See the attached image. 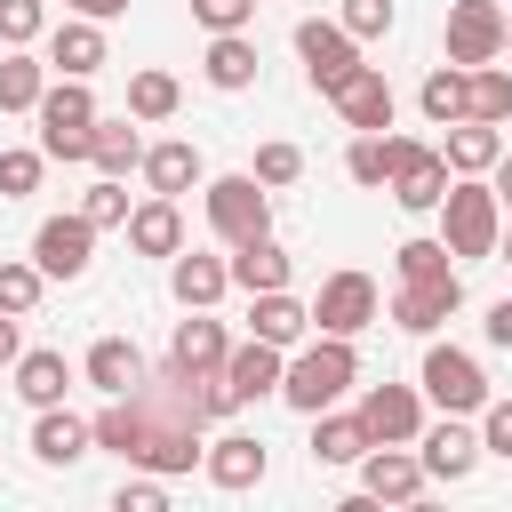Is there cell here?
<instances>
[{"instance_id": "obj_11", "label": "cell", "mask_w": 512, "mask_h": 512, "mask_svg": "<svg viewBox=\"0 0 512 512\" xmlns=\"http://www.w3.org/2000/svg\"><path fill=\"white\" fill-rule=\"evenodd\" d=\"M208 472H216L224 488H248V480H264V440H216Z\"/></svg>"}, {"instance_id": "obj_45", "label": "cell", "mask_w": 512, "mask_h": 512, "mask_svg": "<svg viewBox=\"0 0 512 512\" xmlns=\"http://www.w3.org/2000/svg\"><path fill=\"white\" fill-rule=\"evenodd\" d=\"M488 336H496V344H512V304H496V312H488Z\"/></svg>"}, {"instance_id": "obj_44", "label": "cell", "mask_w": 512, "mask_h": 512, "mask_svg": "<svg viewBox=\"0 0 512 512\" xmlns=\"http://www.w3.org/2000/svg\"><path fill=\"white\" fill-rule=\"evenodd\" d=\"M152 504H160V488H144V480H136V488H120V512H152Z\"/></svg>"}, {"instance_id": "obj_7", "label": "cell", "mask_w": 512, "mask_h": 512, "mask_svg": "<svg viewBox=\"0 0 512 512\" xmlns=\"http://www.w3.org/2000/svg\"><path fill=\"white\" fill-rule=\"evenodd\" d=\"M88 376H96L104 392H136V384H144V360H136L120 336H104V344L88 352Z\"/></svg>"}, {"instance_id": "obj_19", "label": "cell", "mask_w": 512, "mask_h": 512, "mask_svg": "<svg viewBox=\"0 0 512 512\" xmlns=\"http://www.w3.org/2000/svg\"><path fill=\"white\" fill-rule=\"evenodd\" d=\"M400 200H408V208H432V200H440V160L400 152Z\"/></svg>"}, {"instance_id": "obj_9", "label": "cell", "mask_w": 512, "mask_h": 512, "mask_svg": "<svg viewBox=\"0 0 512 512\" xmlns=\"http://www.w3.org/2000/svg\"><path fill=\"white\" fill-rule=\"evenodd\" d=\"M232 280H240V288H280V280H288V256H280V248L256 232V240H240V264H232Z\"/></svg>"}, {"instance_id": "obj_26", "label": "cell", "mask_w": 512, "mask_h": 512, "mask_svg": "<svg viewBox=\"0 0 512 512\" xmlns=\"http://www.w3.org/2000/svg\"><path fill=\"white\" fill-rule=\"evenodd\" d=\"M216 288H224V272H216V264H200V256H184V264H176V296H184V304H192V296H216Z\"/></svg>"}, {"instance_id": "obj_14", "label": "cell", "mask_w": 512, "mask_h": 512, "mask_svg": "<svg viewBox=\"0 0 512 512\" xmlns=\"http://www.w3.org/2000/svg\"><path fill=\"white\" fill-rule=\"evenodd\" d=\"M16 392H24L32 408H56V392H64V360H56V352H32V360L16 368Z\"/></svg>"}, {"instance_id": "obj_47", "label": "cell", "mask_w": 512, "mask_h": 512, "mask_svg": "<svg viewBox=\"0 0 512 512\" xmlns=\"http://www.w3.org/2000/svg\"><path fill=\"white\" fill-rule=\"evenodd\" d=\"M80 8H88V16H112V8H128V0H80Z\"/></svg>"}, {"instance_id": "obj_34", "label": "cell", "mask_w": 512, "mask_h": 512, "mask_svg": "<svg viewBox=\"0 0 512 512\" xmlns=\"http://www.w3.org/2000/svg\"><path fill=\"white\" fill-rule=\"evenodd\" d=\"M480 232H488V208L464 192V200H456V240H472V248H480Z\"/></svg>"}, {"instance_id": "obj_41", "label": "cell", "mask_w": 512, "mask_h": 512, "mask_svg": "<svg viewBox=\"0 0 512 512\" xmlns=\"http://www.w3.org/2000/svg\"><path fill=\"white\" fill-rule=\"evenodd\" d=\"M192 8H200L208 24H240V16H248V0H192Z\"/></svg>"}, {"instance_id": "obj_36", "label": "cell", "mask_w": 512, "mask_h": 512, "mask_svg": "<svg viewBox=\"0 0 512 512\" xmlns=\"http://www.w3.org/2000/svg\"><path fill=\"white\" fill-rule=\"evenodd\" d=\"M488 32H496V24H488L480 8H464V16H456V48H488Z\"/></svg>"}, {"instance_id": "obj_1", "label": "cell", "mask_w": 512, "mask_h": 512, "mask_svg": "<svg viewBox=\"0 0 512 512\" xmlns=\"http://www.w3.org/2000/svg\"><path fill=\"white\" fill-rule=\"evenodd\" d=\"M344 384H352V352H344V344H320V352H304V360L288 368V400L312 408V416H320Z\"/></svg>"}, {"instance_id": "obj_20", "label": "cell", "mask_w": 512, "mask_h": 512, "mask_svg": "<svg viewBox=\"0 0 512 512\" xmlns=\"http://www.w3.org/2000/svg\"><path fill=\"white\" fill-rule=\"evenodd\" d=\"M216 352H224L216 320H184V328H176V368H208Z\"/></svg>"}, {"instance_id": "obj_22", "label": "cell", "mask_w": 512, "mask_h": 512, "mask_svg": "<svg viewBox=\"0 0 512 512\" xmlns=\"http://www.w3.org/2000/svg\"><path fill=\"white\" fill-rule=\"evenodd\" d=\"M408 488H416L408 456H368V496H408Z\"/></svg>"}, {"instance_id": "obj_43", "label": "cell", "mask_w": 512, "mask_h": 512, "mask_svg": "<svg viewBox=\"0 0 512 512\" xmlns=\"http://www.w3.org/2000/svg\"><path fill=\"white\" fill-rule=\"evenodd\" d=\"M384 16H392V8H384V0H352V32H376V24H384Z\"/></svg>"}, {"instance_id": "obj_24", "label": "cell", "mask_w": 512, "mask_h": 512, "mask_svg": "<svg viewBox=\"0 0 512 512\" xmlns=\"http://www.w3.org/2000/svg\"><path fill=\"white\" fill-rule=\"evenodd\" d=\"M152 184H160V192H184V184H192V144H160V152H152Z\"/></svg>"}, {"instance_id": "obj_28", "label": "cell", "mask_w": 512, "mask_h": 512, "mask_svg": "<svg viewBox=\"0 0 512 512\" xmlns=\"http://www.w3.org/2000/svg\"><path fill=\"white\" fill-rule=\"evenodd\" d=\"M88 152H96L104 168H128V160H136V136H128V128H104V136H88Z\"/></svg>"}, {"instance_id": "obj_8", "label": "cell", "mask_w": 512, "mask_h": 512, "mask_svg": "<svg viewBox=\"0 0 512 512\" xmlns=\"http://www.w3.org/2000/svg\"><path fill=\"white\" fill-rule=\"evenodd\" d=\"M264 384H280V360H272V344L256 336L248 352H232V384H224V400H256Z\"/></svg>"}, {"instance_id": "obj_46", "label": "cell", "mask_w": 512, "mask_h": 512, "mask_svg": "<svg viewBox=\"0 0 512 512\" xmlns=\"http://www.w3.org/2000/svg\"><path fill=\"white\" fill-rule=\"evenodd\" d=\"M8 352H16V320H0V360H8Z\"/></svg>"}, {"instance_id": "obj_48", "label": "cell", "mask_w": 512, "mask_h": 512, "mask_svg": "<svg viewBox=\"0 0 512 512\" xmlns=\"http://www.w3.org/2000/svg\"><path fill=\"white\" fill-rule=\"evenodd\" d=\"M504 192H512V168H504Z\"/></svg>"}, {"instance_id": "obj_10", "label": "cell", "mask_w": 512, "mask_h": 512, "mask_svg": "<svg viewBox=\"0 0 512 512\" xmlns=\"http://www.w3.org/2000/svg\"><path fill=\"white\" fill-rule=\"evenodd\" d=\"M360 424H368V440H400V432H416V400L408 392H368Z\"/></svg>"}, {"instance_id": "obj_30", "label": "cell", "mask_w": 512, "mask_h": 512, "mask_svg": "<svg viewBox=\"0 0 512 512\" xmlns=\"http://www.w3.org/2000/svg\"><path fill=\"white\" fill-rule=\"evenodd\" d=\"M456 104H464V80H448V72H440V80H424V112H432V120H448Z\"/></svg>"}, {"instance_id": "obj_4", "label": "cell", "mask_w": 512, "mask_h": 512, "mask_svg": "<svg viewBox=\"0 0 512 512\" xmlns=\"http://www.w3.org/2000/svg\"><path fill=\"white\" fill-rule=\"evenodd\" d=\"M40 120H48V152H88V96L80 88H56L40 104Z\"/></svg>"}, {"instance_id": "obj_13", "label": "cell", "mask_w": 512, "mask_h": 512, "mask_svg": "<svg viewBox=\"0 0 512 512\" xmlns=\"http://www.w3.org/2000/svg\"><path fill=\"white\" fill-rule=\"evenodd\" d=\"M472 448H480V440H472L464 424H440V432H432V448H424V472H448V480H464V472H472Z\"/></svg>"}, {"instance_id": "obj_15", "label": "cell", "mask_w": 512, "mask_h": 512, "mask_svg": "<svg viewBox=\"0 0 512 512\" xmlns=\"http://www.w3.org/2000/svg\"><path fill=\"white\" fill-rule=\"evenodd\" d=\"M456 304V272H432V280H416V296L400 304V320L408 328H432V312H448Z\"/></svg>"}, {"instance_id": "obj_23", "label": "cell", "mask_w": 512, "mask_h": 512, "mask_svg": "<svg viewBox=\"0 0 512 512\" xmlns=\"http://www.w3.org/2000/svg\"><path fill=\"white\" fill-rule=\"evenodd\" d=\"M248 64H256V56H248V40H216L208 80H216V88H240V80H248Z\"/></svg>"}, {"instance_id": "obj_21", "label": "cell", "mask_w": 512, "mask_h": 512, "mask_svg": "<svg viewBox=\"0 0 512 512\" xmlns=\"http://www.w3.org/2000/svg\"><path fill=\"white\" fill-rule=\"evenodd\" d=\"M296 328H304V312H296L288 296H264V304H256V336H264V344H288Z\"/></svg>"}, {"instance_id": "obj_39", "label": "cell", "mask_w": 512, "mask_h": 512, "mask_svg": "<svg viewBox=\"0 0 512 512\" xmlns=\"http://www.w3.org/2000/svg\"><path fill=\"white\" fill-rule=\"evenodd\" d=\"M0 96L24 104V96H32V64H8V72H0Z\"/></svg>"}, {"instance_id": "obj_35", "label": "cell", "mask_w": 512, "mask_h": 512, "mask_svg": "<svg viewBox=\"0 0 512 512\" xmlns=\"http://www.w3.org/2000/svg\"><path fill=\"white\" fill-rule=\"evenodd\" d=\"M32 24H40V8H32V0H0V32H8V40H24Z\"/></svg>"}, {"instance_id": "obj_12", "label": "cell", "mask_w": 512, "mask_h": 512, "mask_svg": "<svg viewBox=\"0 0 512 512\" xmlns=\"http://www.w3.org/2000/svg\"><path fill=\"white\" fill-rule=\"evenodd\" d=\"M32 448H40L48 464H72V456L88 448V424H80V416H56V408H48V416H40V432H32Z\"/></svg>"}, {"instance_id": "obj_33", "label": "cell", "mask_w": 512, "mask_h": 512, "mask_svg": "<svg viewBox=\"0 0 512 512\" xmlns=\"http://www.w3.org/2000/svg\"><path fill=\"white\" fill-rule=\"evenodd\" d=\"M32 176H40L32 152H8V160H0V184H8V192H32Z\"/></svg>"}, {"instance_id": "obj_42", "label": "cell", "mask_w": 512, "mask_h": 512, "mask_svg": "<svg viewBox=\"0 0 512 512\" xmlns=\"http://www.w3.org/2000/svg\"><path fill=\"white\" fill-rule=\"evenodd\" d=\"M112 216H120V192H112V184H96V200H88V224H112Z\"/></svg>"}, {"instance_id": "obj_18", "label": "cell", "mask_w": 512, "mask_h": 512, "mask_svg": "<svg viewBox=\"0 0 512 512\" xmlns=\"http://www.w3.org/2000/svg\"><path fill=\"white\" fill-rule=\"evenodd\" d=\"M344 104H352V120H360V128H384V120H392L384 80H360V72H352V80H344Z\"/></svg>"}, {"instance_id": "obj_32", "label": "cell", "mask_w": 512, "mask_h": 512, "mask_svg": "<svg viewBox=\"0 0 512 512\" xmlns=\"http://www.w3.org/2000/svg\"><path fill=\"white\" fill-rule=\"evenodd\" d=\"M472 104H480V120L512 112V80H480V88H472Z\"/></svg>"}, {"instance_id": "obj_29", "label": "cell", "mask_w": 512, "mask_h": 512, "mask_svg": "<svg viewBox=\"0 0 512 512\" xmlns=\"http://www.w3.org/2000/svg\"><path fill=\"white\" fill-rule=\"evenodd\" d=\"M32 296H40V272H16V264H8V272H0V312H24Z\"/></svg>"}, {"instance_id": "obj_31", "label": "cell", "mask_w": 512, "mask_h": 512, "mask_svg": "<svg viewBox=\"0 0 512 512\" xmlns=\"http://www.w3.org/2000/svg\"><path fill=\"white\" fill-rule=\"evenodd\" d=\"M168 104H176V88H168L160 72H144V80H136V112H168Z\"/></svg>"}, {"instance_id": "obj_38", "label": "cell", "mask_w": 512, "mask_h": 512, "mask_svg": "<svg viewBox=\"0 0 512 512\" xmlns=\"http://www.w3.org/2000/svg\"><path fill=\"white\" fill-rule=\"evenodd\" d=\"M488 448H496V456H512V400H496V408H488Z\"/></svg>"}, {"instance_id": "obj_5", "label": "cell", "mask_w": 512, "mask_h": 512, "mask_svg": "<svg viewBox=\"0 0 512 512\" xmlns=\"http://www.w3.org/2000/svg\"><path fill=\"white\" fill-rule=\"evenodd\" d=\"M208 208H216V224H224L232 240H256V232H264V200H256V184H240V176H224V184L208 192Z\"/></svg>"}, {"instance_id": "obj_27", "label": "cell", "mask_w": 512, "mask_h": 512, "mask_svg": "<svg viewBox=\"0 0 512 512\" xmlns=\"http://www.w3.org/2000/svg\"><path fill=\"white\" fill-rule=\"evenodd\" d=\"M96 56H104V40H96V32H64V40H56V64H64V72H88Z\"/></svg>"}, {"instance_id": "obj_16", "label": "cell", "mask_w": 512, "mask_h": 512, "mask_svg": "<svg viewBox=\"0 0 512 512\" xmlns=\"http://www.w3.org/2000/svg\"><path fill=\"white\" fill-rule=\"evenodd\" d=\"M368 304H376V296H368V280H336V288L320 296V320H328V328H360V320H368Z\"/></svg>"}, {"instance_id": "obj_2", "label": "cell", "mask_w": 512, "mask_h": 512, "mask_svg": "<svg viewBox=\"0 0 512 512\" xmlns=\"http://www.w3.org/2000/svg\"><path fill=\"white\" fill-rule=\"evenodd\" d=\"M424 392H432L440 408H480V400H488L480 368H472L464 352H448V344H432V352H424Z\"/></svg>"}, {"instance_id": "obj_3", "label": "cell", "mask_w": 512, "mask_h": 512, "mask_svg": "<svg viewBox=\"0 0 512 512\" xmlns=\"http://www.w3.org/2000/svg\"><path fill=\"white\" fill-rule=\"evenodd\" d=\"M32 256H40V272H80L88 264V216H56V224H40V240H32Z\"/></svg>"}, {"instance_id": "obj_25", "label": "cell", "mask_w": 512, "mask_h": 512, "mask_svg": "<svg viewBox=\"0 0 512 512\" xmlns=\"http://www.w3.org/2000/svg\"><path fill=\"white\" fill-rule=\"evenodd\" d=\"M136 248H152V256L176 248V208H144V216H136Z\"/></svg>"}, {"instance_id": "obj_17", "label": "cell", "mask_w": 512, "mask_h": 512, "mask_svg": "<svg viewBox=\"0 0 512 512\" xmlns=\"http://www.w3.org/2000/svg\"><path fill=\"white\" fill-rule=\"evenodd\" d=\"M312 456H320V464H352V456H368V424H344V416L320 424V432H312Z\"/></svg>"}, {"instance_id": "obj_37", "label": "cell", "mask_w": 512, "mask_h": 512, "mask_svg": "<svg viewBox=\"0 0 512 512\" xmlns=\"http://www.w3.org/2000/svg\"><path fill=\"white\" fill-rule=\"evenodd\" d=\"M400 264H408V280H432V272H440V248L416 240V248H400Z\"/></svg>"}, {"instance_id": "obj_6", "label": "cell", "mask_w": 512, "mask_h": 512, "mask_svg": "<svg viewBox=\"0 0 512 512\" xmlns=\"http://www.w3.org/2000/svg\"><path fill=\"white\" fill-rule=\"evenodd\" d=\"M296 48H304L312 80H328V88H344V80H352V48H344L328 24H296Z\"/></svg>"}, {"instance_id": "obj_40", "label": "cell", "mask_w": 512, "mask_h": 512, "mask_svg": "<svg viewBox=\"0 0 512 512\" xmlns=\"http://www.w3.org/2000/svg\"><path fill=\"white\" fill-rule=\"evenodd\" d=\"M496 144H488V128H456V160H488Z\"/></svg>"}]
</instances>
